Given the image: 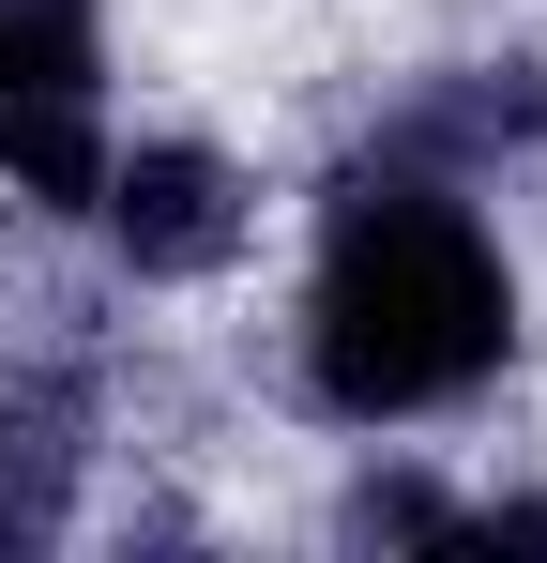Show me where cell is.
<instances>
[{"label":"cell","mask_w":547,"mask_h":563,"mask_svg":"<svg viewBox=\"0 0 547 563\" xmlns=\"http://www.w3.org/2000/svg\"><path fill=\"white\" fill-rule=\"evenodd\" d=\"M77 457H91V396L62 366L0 396V549H46L62 503H77Z\"/></svg>","instance_id":"cell-4"},{"label":"cell","mask_w":547,"mask_h":563,"mask_svg":"<svg viewBox=\"0 0 547 563\" xmlns=\"http://www.w3.org/2000/svg\"><path fill=\"white\" fill-rule=\"evenodd\" d=\"M517 351V289L502 244L471 229V198L426 168H350L320 213V289H304V380L320 411L395 427V411H442Z\"/></svg>","instance_id":"cell-1"},{"label":"cell","mask_w":547,"mask_h":563,"mask_svg":"<svg viewBox=\"0 0 547 563\" xmlns=\"http://www.w3.org/2000/svg\"><path fill=\"white\" fill-rule=\"evenodd\" d=\"M335 533H350V549H442L456 503H442V487H411V472H365L350 503H335Z\"/></svg>","instance_id":"cell-5"},{"label":"cell","mask_w":547,"mask_h":563,"mask_svg":"<svg viewBox=\"0 0 547 563\" xmlns=\"http://www.w3.org/2000/svg\"><path fill=\"white\" fill-rule=\"evenodd\" d=\"M0 168L46 213H91V184H107V31H91V0H0Z\"/></svg>","instance_id":"cell-2"},{"label":"cell","mask_w":547,"mask_h":563,"mask_svg":"<svg viewBox=\"0 0 547 563\" xmlns=\"http://www.w3.org/2000/svg\"><path fill=\"white\" fill-rule=\"evenodd\" d=\"M107 244L137 260V275H213L228 244H244V184H228V153H198V137H153V153H107Z\"/></svg>","instance_id":"cell-3"}]
</instances>
